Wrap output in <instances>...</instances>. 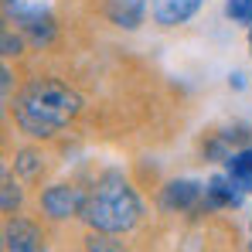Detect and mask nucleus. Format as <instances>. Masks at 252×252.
Segmentation results:
<instances>
[{"instance_id":"1","label":"nucleus","mask_w":252,"mask_h":252,"mask_svg":"<svg viewBox=\"0 0 252 252\" xmlns=\"http://www.w3.org/2000/svg\"><path fill=\"white\" fill-rule=\"evenodd\" d=\"M82 109V95L58 79H31L14 99V123L21 133L48 140L62 133Z\"/></svg>"},{"instance_id":"2","label":"nucleus","mask_w":252,"mask_h":252,"mask_svg":"<svg viewBox=\"0 0 252 252\" xmlns=\"http://www.w3.org/2000/svg\"><path fill=\"white\" fill-rule=\"evenodd\" d=\"M140 198L136 191L129 188L120 170H106L92 191L85 194V205H82V221L92 228V232H129L136 221H140Z\"/></svg>"},{"instance_id":"3","label":"nucleus","mask_w":252,"mask_h":252,"mask_svg":"<svg viewBox=\"0 0 252 252\" xmlns=\"http://www.w3.org/2000/svg\"><path fill=\"white\" fill-rule=\"evenodd\" d=\"M3 10L21 31L31 34L34 44H48L55 38V21H51L48 0H3Z\"/></svg>"},{"instance_id":"4","label":"nucleus","mask_w":252,"mask_h":252,"mask_svg":"<svg viewBox=\"0 0 252 252\" xmlns=\"http://www.w3.org/2000/svg\"><path fill=\"white\" fill-rule=\"evenodd\" d=\"M85 205V194L72 184H51L41 191V208L48 218L62 221V218H72V215H82Z\"/></svg>"},{"instance_id":"5","label":"nucleus","mask_w":252,"mask_h":252,"mask_svg":"<svg viewBox=\"0 0 252 252\" xmlns=\"http://www.w3.org/2000/svg\"><path fill=\"white\" fill-rule=\"evenodd\" d=\"M3 249L7 252H48V246H44V235L34 221L10 215L7 225H3Z\"/></svg>"},{"instance_id":"6","label":"nucleus","mask_w":252,"mask_h":252,"mask_svg":"<svg viewBox=\"0 0 252 252\" xmlns=\"http://www.w3.org/2000/svg\"><path fill=\"white\" fill-rule=\"evenodd\" d=\"M205 201V184L198 181H170L164 188V208L170 211H191Z\"/></svg>"},{"instance_id":"7","label":"nucleus","mask_w":252,"mask_h":252,"mask_svg":"<svg viewBox=\"0 0 252 252\" xmlns=\"http://www.w3.org/2000/svg\"><path fill=\"white\" fill-rule=\"evenodd\" d=\"M201 0H154V21L160 28H177L198 14Z\"/></svg>"},{"instance_id":"8","label":"nucleus","mask_w":252,"mask_h":252,"mask_svg":"<svg viewBox=\"0 0 252 252\" xmlns=\"http://www.w3.org/2000/svg\"><path fill=\"white\" fill-rule=\"evenodd\" d=\"M205 205H211V208H235V205H242V191L232 184L228 174H215L205 184Z\"/></svg>"},{"instance_id":"9","label":"nucleus","mask_w":252,"mask_h":252,"mask_svg":"<svg viewBox=\"0 0 252 252\" xmlns=\"http://www.w3.org/2000/svg\"><path fill=\"white\" fill-rule=\"evenodd\" d=\"M106 14H109V21H113L116 28L136 31V28L143 24V17H147V0H109Z\"/></svg>"},{"instance_id":"10","label":"nucleus","mask_w":252,"mask_h":252,"mask_svg":"<svg viewBox=\"0 0 252 252\" xmlns=\"http://www.w3.org/2000/svg\"><path fill=\"white\" fill-rule=\"evenodd\" d=\"M225 174L232 177V184H235L242 194H252V147L235 150V154L225 160Z\"/></svg>"},{"instance_id":"11","label":"nucleus","mask_w":252,"mask_h":252,"mask_svg":"<svg viewBox=\"0 0 252 252\" xmlns=\"http://www.w3.org/2000/svg\"><path fill=\"white\" fill-rule=\"evenodd\" d=\"M21 198H24L21 184L14 181V174H10V170H3V177H0V208H3V215H17Z\"/></svg>"},{"instance_id":"12","label":"nucleus","mask_w":252,"mask_h":252,"mask_svg":"<svg viewBox=\"0 0 252 252\" xmlns=\"http://www.w3.org/2000/svg\"><path fill=\"white\" fill-rule=\"evenodd\" d=\"M85 252H126V246L113 232H92L85 239Z\"/></svg>"},{"instance_id":"13","label":"nucleus","mask_w":252,"mask_h":252,"mask_svg":"<svg viewBox=\"0 0 252 252\" xmlns=\"http://www.w3.org/2000/svg\"><path fill=\"white\" fill-rule=\"evenodd\" d=\"M225 14L235 24H252V0H225Z\"/></svg>"},{"instance_id":"14","label":"nucleus","mask_w":252,"mask_h":252,"mask_svg":"<svg viewBox=\"0 0 252 252\" xmlns=\"http://www.w3.org/2000/svg\"><path fill=\"white\" fill-rule=\"evenodd\" d=\"M38 160H41L38 154H31V150H21L14 164H17V170H21L24 177H38V174H41V164H38Z\"/></svg>"},{"instance_id":"15","label":"nucleus","mask_w":252,"mask_h":252,"mask_svg":"<svg viewBox=\"0 0 252 252\" xmlns=\"http://www.w3.org/2000/svg\"><path fill=\"white\" fill-rule=\"evenodd\" d=\"M3 55H21V38H14L10 31H3Z\"/></svg>"},{"instance_id":"16","label":"nucleus","mask_w":252,"mask_h":252,"mask_svg":"<svg viewBox=\"0 0 252 252\" xmlns=\"http://www.w3.org/2000/svg\"><path fill=\"white\" fill-rule=\"evenodd\" d=\"M0 79H3V99H10V68H3V72H0Z\"/></svg>"},{"instance_id":"17","label":"nucleus","mask_w":252,"mask_h":252,"mask_svg":"<svg viewBox=\"0 0 252 252\" xmlns=\"http://www.w3.org/2000/svg\"><path fill=\"white\" fill-rule=\"evenodd\" d=\"M249 48H252V24H249Z\"/></svg>"},{"instance_id":"18","label":"nucleus","mask_w":252,"mask_h":252,"mask_svg":"<svg viewBox=\"0 0 252 252\" xmlns=\"http://www.w3.org/2000/svg\"><path fill=\"white\" fill-rule=\"evenodd\" d=\"M249 252H252V242H249Z\"/></svg>"}]
</instances>
